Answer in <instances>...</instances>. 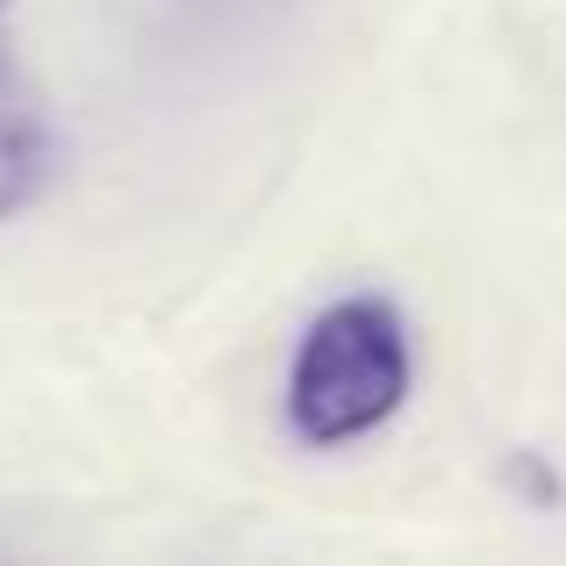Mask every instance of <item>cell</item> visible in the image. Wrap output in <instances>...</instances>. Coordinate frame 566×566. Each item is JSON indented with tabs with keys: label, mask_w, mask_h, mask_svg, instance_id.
Instances as JSON below:
<instances>
[{
	"label": "cell",
	"mask_w": 566,
	"mask_h": 566,
	"mask_svg": "<svg viewBox=\"0 0 566 566\" xmlns=\"http://www.w3.org/2000/svg\"><path fill=\"white\" fill-rule=\"evenodd\" d=\"M409 401V323L395 302L359 294L308 323L287 380V416L308 444H345L380 430Z\"/></svg>",
	"instance_id": "1"
},
{
	"label": "cell",
	"mask_w": 566,
	"mask_h": 566,
	"mask_svg": "<svg viewBox=\"0 0 566 566\" xmlns=\"http://www.w3.org/2000/svg\"><path fill=\"white\" fill-rule=\"evenodd\" d=\"M51 172V129H43L29 86L14 80V65L0 57V216L22 208Z\"/></svg>",
	"instance_id": "2"
}]
</instances>
